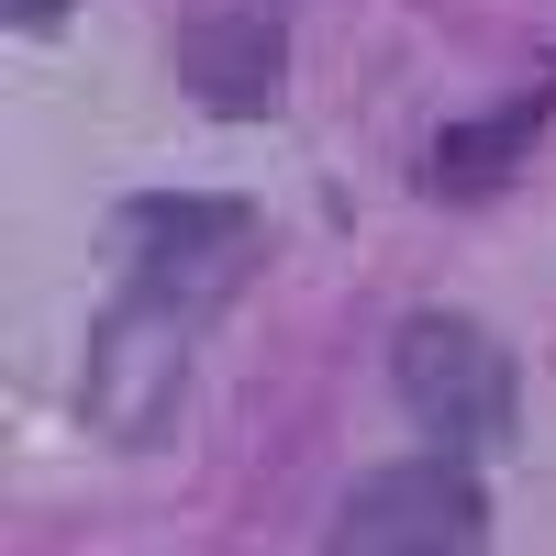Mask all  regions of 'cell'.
I'll return each instance as SVG.
<instances>
[{"instance_id": "2", "label": "cell", "mask_w": 556, "mask_h": 556, "mask_svg": "<svg viewBox=\"0 0 556 556\" xmlns=\"http://www.w3.org/2000/svg\"><path fill=\"white\" fill-rule=\"evenodd\" d=\"M390 390L401 412L424 424V445H456V456H501L523 434V367L513 345L490 334L479 312H401V334H390Z\"/></svg>"}, {"instance_id": "1", "label": "cell", "mask_w": 556, "mask_h": 556, "mask_svg": "<svg viewBox=\"0 0 556 556\" xmlns=\"http://www.w3.org/2000/svg\"><path fill=\"white\" fill-rule=\"evenodd\" d=\"M101 245H112L123 290L178 301V312H212V301H235L245 278L267 267V212L235 201V190H134L101 223Z\"/></svg>"}, {"instance_id": "3", "label": "cell", "mask_w": 556, "mask_h": 556, "mask_svg": "<svg viewBox=\"0 0 556 556\" xmlns=\"http://www.w3.org/2000/svg\"><path fill=\"white\" fill-rule=\"evenodd\" d=\"M468 545H490V490H479V456L456 445L367 468L334 513V556H468Z\"/></svg>"}, {"instance_id": "5", "label": "cell", "mask_w": 556, "mask_h": 556, "mask_svg": "<svg viewBox=\"0 0 556 556\" xmlns=\"http://www.w3.org/2000/svg\"><path fill=\"white\" fill-rule=\"evenodd\" d=\"M178 89L212 123H267L290 101V23L267 0H201L178 23Z\"/></svg>"}, {"instance_id": "6", "label": "cell", "mask_w": 556, "mask_h": 556, "mask_svg": "<svg viewBox=\"0 0 556 556\" xmlns=\"http://www.w3.org/2000/svg\"><path fill=\"white\" fill-rule=\"evenodd\" d=\"M545 123H556V56H545L534 89H513V101H490V112H468V123L434 134V146H424V201H445V212L501 201L523 178V156L545 146Z\"/></svg>"}, {"instance_id": "4", "label": "cell", "mask_w": 556, "mask_h": 556, "mask_svg": "<svg viewBox=\"0 0 556 556\" xmlns=\"http://www.w3.org/2000/svg\"><path fill=\"white\" fill-rule=\"evenodd\" d=\"M190 323H201V312L146 301V290H123V301L101 312L89 367H78V412H89V434H101V445H156V434H167L178 390H190Z\"/></svg>"}, {"instance_id": "7", "label": "cell", "mask_w": 556, "mask_h": 556, "mask_svg": "<svg viewBox=\"0 0 556 556\" xmlns=\"http://www.w3.org/2000/svg\"><path fill=\"white\" fill-rule=\"evenodd\" d=\"M0 23H12L23 45H45V34H67V23H78V0H0Z\"/></svg>"}]
</instances>
